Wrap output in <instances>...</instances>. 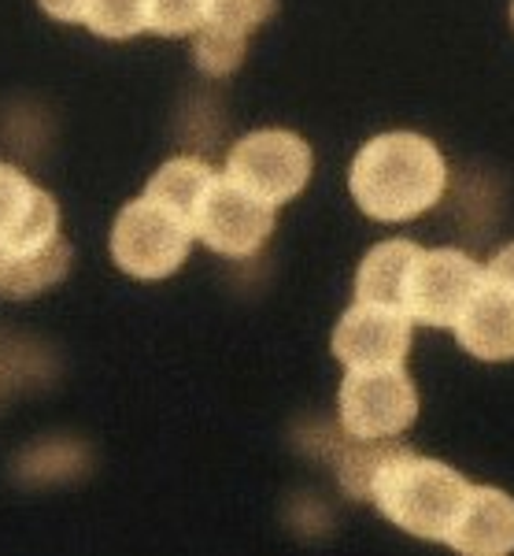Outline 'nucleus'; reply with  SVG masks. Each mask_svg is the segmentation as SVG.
<instances>
[{
    "label": "nucleus",
    "mask_w": 514,
    "mask_h": 556,
    "mask_svg": "<svg viewBox=\"0 0 514 556\" xmlns=\"http://www.w3.org/2000/svg\"><path fill=\"white\" fill-rule=\"evenodd\" d=\"M448 164L429 138L411 130L377 134L351 160L348 190L377 223H403L445 197Z\"/></svg>",
    "instance_id": "nucleus-1"
},
{
    "label": "nucleus",
    "mask_w": 514,
    "mask_h": 556,
    "mask_svg": "<svg viewBox=\"0 0 514 556\" xmlns=\"http://www.w3.org/2000/svg\"><path fill=\"white\" fill-rule=\"evenodd\" d=\"M466 490H471V482L455 468L400 445L374 471L367 497L400 531L426 538V542H445L466 501Z\"/></svg>",
    "instance_id": "nucleus-2"
},
{
    "label": "nucleus",
    "mask_w": 514,
    "mask_h": 556,
    "mask_svg": "<svg viewBox=\"0 0 514 556\" xmlns=\"http://www.w3.org/2000/svg\"><path fill=\"white\" fill-rule=\"evenodd\" d=\"M189 249H193V223L152 197H138L115 215L112 260L126 275L144 282L167 278L182 267Z\"/></svg>",
    "instance_id": "nucleus-3"
},
{
    "label": "nucleus",
    "mask_w": 514,
    "mask_h": 556,
    "mask_svg": "<svg viewBox=\"0 0 514 556\" xmlns=\"http://www.w3.org/2000/svg\"><path fill=\"white\" fill-rule=\"evenodd\" d=\"M337 416L351 438H396L419 416V390L403 364L348 371L337 393Z\"/></svg>",
    "instance_id": "nucleus-4"
},
{
    "label": "nucleus",
    "mask_w": 514,
    "mask_h": 556,
    "mask_svg": "<svg viewBox=\"0 0 514 556\" xmlns=\"http://www.w3.org/2000/svg\"><path fill=\"white\" fill-rule=\"evenodd\" d=\"M311 146L293 130H256L227 156V175L267 204H285L308 186Z\"/></svg>",
    "instance_id": "nucleus-5"
},
{
    "label": "nucleus",
    "mask_w": 514,
    "mask_h": 556,
    "mask_svg": "<svg viewBox=\"0 0 514 556\" xmlns=\"http://www.w3.org/2000/svg\"><path fill=\"white\" fill-rule=\"evenodd\" d=\"M270 230H274V204L259 201L230 175L211 178L193 215V238H201L211 253L230 260L256 256L267 245Z\"/></svg>",
    "instance_id": "nucleus-6"
},
{
    "label": "nucleus",
    "mask_w": 514,
    "mask_h": 556,
    "mask_svg": "<svg viewBox=\"0 0 514 556\" xmlns=\"http://www.w3.org/2000/svg\"><path fill=\"white\" fill-rule=\"evenodd\" d=\"M485 278V267L459 249H422L411 267L403 312L419 327H455L459 312L466 308L477 282Z\"/></svg>",
    "instance_id": "nucleus-7"
},
{
    "label": "nucleus",
    "mask_w": 514,
    "mask_h": 556,
    "mask_svg": "<svg viewBox=\"0 0 514 556\" xmlns=\"http://www.w3.org/2000/svg\"><path fill=\"white\" fill-rule=\"evenodd\" d=\"M411 327L414 323L408 319V312L356 301L340 316L337 330H333V356L348 371H359V367H396L408 361Z\"/></svg>",
    "instance_id": "nucleus-8"
},
{
    "label": "nucleus",
    "mask_w": 514,
    "mask_h": 556,
    "mask_svg": "<svg viewBox=\"0 0 514 556\" xmlns=\"http://www.w3.org/2000/svg\"><path fill=\"white\" fill-rule=\"evenodd\" d=\"M60 238V208L26 172L0 160V253H34Z\"/></svg>",
    "instance_id": "nucleus-9"
},
{
    "label": "nucleus",
    "mask_w": 514,
    "mask_h": 556,
    "mask_svg": "<svg viewBox=\"0 0 514 556\" xmlns=\"http://www.w3.org/2000/svg\"><path fill=\"white\" fill-rule=\"evenodd\" d=\"M274 8L278 0H211L207 4V20L193 41L196 67L211 78L237 71L241 60H245L248 34L259 30L274 15Z\"/></svg>",
    "instance_id": "nucleus-10"
},
{
    "label": "nucleus",
    "mask_w": 514,
    "mask_h": 556,
    "mask_svg": "<svg viewBox=\"0 0 514 556\" xmlns=\"http://www.w3.org/2000/svg\"><path fill=\"white\" fill-rule=\"evenodd\" d=\"M452 330L477 361H514V290L485 275Z\"/></svg>",
    "instance_id": "nucleus-11"
},
{
    "label": "nucleus",
    "mask_w": 514,
    "mask_h": 556,
    "mask_svg": "<svg viewBox=\"0 0 514 556\" xmlns=\"http://www.w3.org/2000/svg\"><path fill=\"white\" fill-rule=\"evenodd\" d=\"M445 542L463 556L514 553V497L496 486H471Z\"/></svg>",
    "instance_id": "nucleus-12"
},
{
    "label": "nucleus",
    "mask_w": 514,
    "mask_h": 556,
    "mask_svg": "<svg viewBox=\"0 0 514 556\" xmlns=\"http://www.w3.org/2000/svg\"><path fill=\"white\" fill-rule=\"evenodd\" d=\"M419 253L422 249L403 238L374 245L363 264H359L356 301L403 312V293H408V278H411V267H414V260H419Z\"/></svg>",
    "instance_id": "nucleus-13"
},
{
    "label": "nucleus",
    "mask_w": 514,
    "mask_h": 556,
    "mask_svg": "<svg viewBox=\"0 0 514 556\" xmlns=\"http://www.w3.org/2000/svg\"><path fill=\"white\" fill-rule=\"evenodd\" d=\"M70 260L75 253L63 238L34 249V253H0V293L4 298H34L70 271Z\"/></svg>",
    "instance_id": "nucleus-14"
},
{
    "label": "nucleus",
    "mask_w": 514,
    "mask_h": 556,
    "mask_svg": "<svg viewBox=\"0 0 514 556\" xmlns=\"http://www.w3.org/2000/svg\"><path fill=\"white\" fill-rule=\"evenodd\" d=\"M211 178H215V172L204 164V160L178 156V160H167V164L149 178V190H144V197L167 204L170 212H178L182 219L193 223L196 204H201V197L207 193Z\"/></svg>",
    "instance_id": "nucleus-15"
},
{
    "label": "nucleus",
    "mask_w": 514,
    "mask_h": 556,
    "mask_svg": "<svg viewBox=\"0 0 514 556\" xmlns=\"http://www.w3.org/2000/svg\"><path fill=\"white\" fill-rule=\"evenodd\" d=\"M400 450V442L396 438H345V442H333L330 445V456L333 464H337V475L340 482H345V490L351 493V497H367L371 493V479L374 471L382 468V460L389 453Z\"/></svg>",
    "instance_id": "nucleus-16"
},
{
    "label": "nucleus",
    "mask_w": 514,
    "mask_h": 556,
    "mask_svg": "<svg viewBox=\"0 0 514 556\" xmlns=\"http://www.w3.org/2000/svg\"><path fill=\"white\" fill-rule=\"evenodd\" d=\"M82 26L107 41H126L149 30V0H86Z\"/></svg>",
    "instance_id": "nucleus-17"
},
{
    "label": "nucleus",
    "mask_w": 514,
    "mask_h": 556,
    "mask_svg": "<svg viewBox=\"0 0 514 556\" xmlns=\"http://www.w3.org/2000/svg\"><path fill=\"white\" fill-rule=\"evenodd\" d=\"M211 0H149V30L159 38L196 34L207 20Z\"/></svg>",
    "instance_id": "nucleus-18"
},
{
    "label": "nucleus",
    "mask_w": 514,
    "mask_h": 556,
    "mask_svg": "<svg viewBox=\"0 0 514 556\" xmlns=\"http://www.w3.org/2000/svg\"><path fill=\"white\" fill-rule=\"evenodd\" d=\"M41 12L56 23H82V8L86 0H38Z\"/></svg>",
    "instance_id": "nucleus-19"
},
{
    "label": "nucleus",
    "mask_w": 514,
    "mask_h": 556,
    "mask_svg": "<svg viewBox=\"0 0 514 556\" xmlns=\"http://www.w3.org/2000/svg\"><path fill=\"white\" fill-rule=\"evenodd\" d=\"M485 275L496 278V282H503V286H511L514 290V241L507 249H500V253L492 256V264L485 267Z\"/></svg>",
    "instance_id": "nucleus-20"
},
{
    "label": "nucleus",
    "mask_w": 514,
    "mask_h": 556,
    "mask_svg": "<svg viewBox=\"0 0 514 556\" xmlns=\"http://www.w3.org/2000/svg\"><path fill=\"white\" fill-rule=\"evenodd\" d=\"M511 20H514V4H511Z\"/></svg>",
    "instance_id": "nucleus-21"
}]
</instances>
